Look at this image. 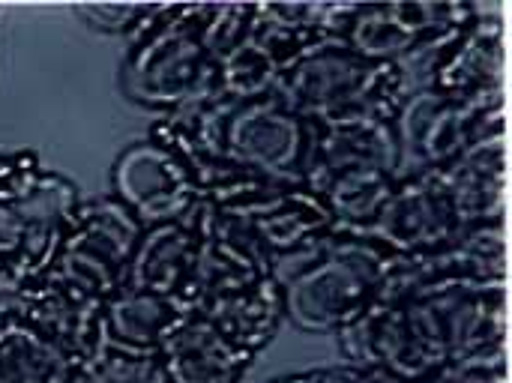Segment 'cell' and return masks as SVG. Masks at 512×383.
Returning a JSON list of instances; mask_svg holds the SVG:
<instances>
[{
  "mask_svg": "<svg viewBox=\"0 0 512 383\" xmlns=\"http://www.w3.org/2000/svg\"><path fill=\"white\" fill-rule=\"evenodd\" d=\"M87 383H156V357L102 342L87 366Z\"/></svg>",
  "mask_w": 512,
  "mask_h": 383,
  "instance_id": "25",
  "label": "cell"
},
{
  "mask_svg": "<svg viewBox=\"0 0 512 383\" xmlns=\"http://www.w3.org/2000/svg\"><path fill=\"white\" fill-rule=\"evenodd\" d=\"M510 276V249H507V222L465 228L453 243L414 255L399 258L390 270L381 300L414 297L441 285H507Z\"/></svg>",
  "mask_w": 512,
  "mask_h": 383,
  "instance_id": "12",
  "label": "cell"
},
{
  "mask_svg": "<svg viewBox=\"0 0 512 383\" xmlns=\"http://www.w3.org/2000/svg\"><path fill=\"white\" fill-rule=\"evenodd\" d=\"M207 12L210 3H162L129 39L117 69V87L126 102L162 117L216 96V63L201 33Z\"/></svg>",
  "mask_w": 512,
  "mask_h": 383,
  "instance_id": "2",
  "label": "cell"
},
{
  "mask_svg": "<svg viewBox=\"0 0 512 383\" xmlns=\"http://www.w3.org/2000/svg\"><path fill=\"white\" fill-rule=\"evenodd\" d=\"M402 177V147L393 117L357 114L318 126L306 186L318 189L336 177Z\"/></svg>",
  "mask_w": 512,
  "mask_h": 383,
  "instance_id": "15",
  "label": "cell"
},
{
  "mask_svg": "<svg viewBox=\"0 0 512 383\" xmlns=\"http://www.w3.org/2000/svg\"><path fill=\"white\" fill-rule=\"evenodd\" d=\"M0 383H87L84 369L9 306L0 309Z\"/></svg>",
  "mask_w": 512,
  "mask_h": 383,
  "instance_id": "22",
  "label": "cell"
},
{
  "mask_svg": "<svg viewBox=\"0 0 512 383\" xmlns=\"http://www.w3.org/2000/svg\"><path fill=\"white\" fill-rule=\"evenodd\" d=\"M462 231L435 171H411L393 183L390 195L360 234L396 258H414L453 243Z\"/></svg>",
  "mask_w": 512,
  "mask_h": 383,
  "instance_id": "13",
  "label": "cell"
},
{
  "mask_svg": "<svg viewBox=\"0 0 512 383\" xmlns=\"http://www.w3.org/2000/svg\"><path fill=\"white\" fill-rule=\"evenodd\" d=\"M411 90L399 63H375L354 54L345 42H330L297 60L282 75L276 96L303 120L324 126L357 114L396 120Z\"/></svg>",
  "mask_w": 512,
  "mask_h": 383,
  "instance_id": "3",
  "label": "cell"
},
{
  "mask_svg": "<svg viewBox=\"0 0 512 383\" xmlns=\"http://www.w3.org/2000/svg\"><path fill=\"white\" fill-rule=\"evenodd\" d=\"M396 261L375 240L336 231L309 252L276 264L285 324L303 336H336L381 300Z\"/></svg>",
  "mask_w": 512,
  "mask_h": 383,
  "instance_id": "1",
  "label": "cell"
},
{
  "mask_svg": "<svg viewBox=\"0 0 512 383\" xmlns=\"http://www.w3.org/2000/svg\"><path fill=\"white\" fill-rule=\"evenodd\" d=\"M477 3L465 0H402V3H354L342 42L375 63H405L438 36L477 15Z\"/></svg>",
  "mask_w": 512,
  "mask_h": 383,
  "instance_id": "9",
  "label": "cell"
},
{
  "mask_svg": "<svg viewBox=\"0 0 512 383\" xmlns=\"http://www.w3.org/2000/svg\"><path fill=\"white\" fill-rule=\"evenodd\" d=\"M198 246H201V228L195 219V207L177 222L144 228L141 240L132 252L126 285L180 300V294L192 276Z\"/></svg>",
  "mask_w": 512,
  "mask_h": 383,
  "instance_id": "20",
  "label": "cell"
},
{
  "mask_svg": "<svg viewBox=\"0 0 512 383\" xmlns=\"http://www.w3.org/2000/svg\"><path fill=\"white\" fill-rule=\"evenodd\" d=\"M432 171L462 228L507 222V192H510L507 132L471 144L465 153Z\"/></svg>",
  "mask_w": 512,
  "mask_h": 383,
  "instance_id": "16",
  "label": "cell"
},
{
  "mask_svg": "<svg viewBox=\"0 0 512 383\" xmlns=\"http://www.w3.org/2000/svg\"><path fill=\"white\" fill-rule=\"evenodd\" d=\"M351 369H381L402 378H435L447 363V345L432 306L423 297L378 300L336 333Z\"/></svg>",
  "mask_w": 512,
  "mask_h": 383,
  "instance_id": "4",
  "label": "cell"
},
{
  "mask_svg": "<svg viewBox=\"0 0 512 383\" xmlns=\"http://www.w3.org/2000/svg\"><path fill=\"white\" fill-rule=\"evenodd\" d=\"M411 87H426L447 99H477L504 93L507 84V27L498 12L477 9L474 18L438 36L402 63Z\"/></svg>",
  "mask_w": 512,
  "mask_h": 383,
  "instance_id": "7",
  "label": "cell"
},
{
  "mask_svg": "<svg viewBox=\"0 0 512 383\" xmlns=\"http://www.w3.org/2000/svg\"><path fill=\"white\" fill-rule=\"evenodd\" d=\"M141 231L144 228L111 195L81 201L45 279L81 300L105 303L126 285Z\"/></svg>",
  "mask_w": 512,
  "mask_h": 383,
  "instance_id": "5",
  "label": "cell"
},
{
  "mask_svg": "<svg viewBox=\"0 0 512 383\" xmlns=\"http://www.w3.org/2000/svg\"><path fill=\"white\" fill-rule=\"evenodd\" d=\"M255 360L204 315H189L156 354V383H243Z\"/></svg>",
  "mask_w": 512,
  "mask_h": 383,
  "instance_id": "17",
  "label": "cell"
},
{
  "mask_svg": "<svg viewBox=\"0 0 512 383\" xmlns=\"http://www.w3.org/2000/svg\"><path fill=\"white\" fill-rule=\"evenodd\" d=\"M216 207L243 222L273 264L297 258L339 231L327 201L306 183H261L243 198Z\"/></svg>",
  "mask_w": 512,
  "mask_h": 383,
  "instance_id": "10",
  "label": "cell"
},
{
  "mask_svg": "<svg viewBox=\"0 0 512 383\" xmlns=\"http://www.w3.org/2000/svg\"><path fill=\"white\" fill-rule=\"evenodd\" d=\"M111 198L141 225H165L183 219L201 192L186 165L156 138L129 141L111 162Z\"/></svg>",
  "mask_w": 512,
  "mask_h": 383,
  "instance_id": "11",
  "label": "cell"
},
{
  "mask_svg": "<svg viewBox=\"0 0 512 383\" xmlns=\"http://www.w3.org/2000/svg\"><path fill=\"white\" fill-rule=\"evenodd\" d=\"M507 132V90L477 99H447L426 87L405 96L396 114L402 171H432L471 144Z\"/></svg>",
  "mask_w": 512,
  "mask_h": 383,
  "instance_id": "6",
  "label": "cell"
},
{
  "mask_svg": "<svg viewBox=\"0 0 512 383\" xmlns=\"http://www.w3.org/2000/svg\"><path fill=\"white\" fill-rule=\"evenodd\" d=\"M45 174L42 159L36 150H0V207L21 204Z\"/></svg>",
  "mask_w": 512,
  "mask_h": 383,
  "instance_id": "26",
  "label": "cell"
},
{
  "mask_svg": "<svg viewBox=\"0 0 512 383\" xmlns=\"http://www.w3.org/2000/svg\"><path fill=\"white\" fill-rule=\"evenodd\" d=\"M267 383H354V369L339 363V366H324V369H306L294 375H279Z\"/></svg>",
  "mask_w": 512,
  "mask_h": 383,
  "instance_id": "27",
  "label": "cell"
},
{
  "mask_svg": "<svg viewBox=\"0 0 512 383\" xmlns=\"http://www.w3.org/2000/svg\"><path fill=\"white\" fill-rule=\"evenodd\" d=\"M189 315L195 312H189L177 297L123 285L102 303V336L114 348L156 357L165 339Z\"/></svg>",
  "mask_w": 512,
  "mask_h": 383,
  "instance_id": "19",
  "label": "cell"
},
{
  "mask_svg": "<svg viewBox=\"0 0 512 383\" xmlns=\"http://www.w3.org/2000/svg\"><path fill=\"white\" fill-rule=\"evenodd\" d=\"M204 315L228 342L243 348L246 354L258 357L285 327V300L282 285L273 276H264L240 291H231L213 300Z\"/></svg>",
  "mask_w": 512,
  "mask_h": 383,
  "instance_id": "21",
  "label": "cell"
},
{
  "mask_svg": "<svg viewBox=\"0 0 512 383\" xmlns=\"http://www.w3.org/2000/svg\"><path fill=\"white\" fill-rule=\"evenodd\" d=\"M318 126L291 111L276 93L228 102L222 144L228 162L264 183H306Z\"/></svg>",
  "mask_w": 512,
  "mask_h": 383,
  "instance_id": "8",
  "label": "cell"
},
{
  "mask_svg": "<svg viewBox=\"0 0 512 383\" xmlns=\"http://www.w3.org/2000/svg\"><path fill=\"white\" fill-rule=\"evenodd\" d=\"M354 383H432L420 381V378H402V375H390L381 369H354Z\"/></svg>",
  "mask_w": 512,
  "mask_h": 383,
  "instance_id": "28",
  "label": "cell"
},
{
  "mask_svg": "<svg viewBox=\"0 0 512 383\" xmlns=\"http://www.w3.org/2000/svg\"><path fill=\"white\" fill-rule=\"evenodd\" d=\"M423 297L444 333L450 363L510 357V300L507 285H441Z\"/></svg>",
  "mask_w": 512,
  "mask_h": 383,
  "instance_id": "14",
  "label": "cell"
},
{
  "mask_svg": "<svg viewBox=\"0 0 512 383\" xmlns=\"http://www.w3.org/2000/svg\"><path fill=\"white\" fill-rule=\"evenodd\" d=\"M24 321H30L42 336H48L69 360H75L84 375L102 348V303L81 300L51 279H39L6 303Z\"/></svg>",
  "mask_w": 512,
  "mask_h": 383,
  "instance_id": "18",
  "label": "cell"
},
{
  "mask_svg": "<svg viewBox=\"0 0 512 383\" xmlns=\"http://www.w3.org/2000/svg\"><path fill=\"white\" fill-rule=\"evenodd\" d=\"M282 75L285 69L255 36V21H252V33L216 63V99L240 105V102L273 96Z\"/></svg>",
  "mask_w": 512,
  "mask_h": 383,
  "instance_id": "23",
  "label": "cell"
},
{
  "mask_svg": "<svg viewBox=\"0 0 512 383\" xmlns=\"http://www.w3.org/2000/svg\"><path fill=\"white\" fill-rule=\"evenodd\" d=\"M162 3H75V15L102 36H126L132 39Z\"/></svg>",
  "mask_w": 512,
  "mask_h": 383,
  "instance_id": "24",
  "label": "cell"
}]
</instances>
